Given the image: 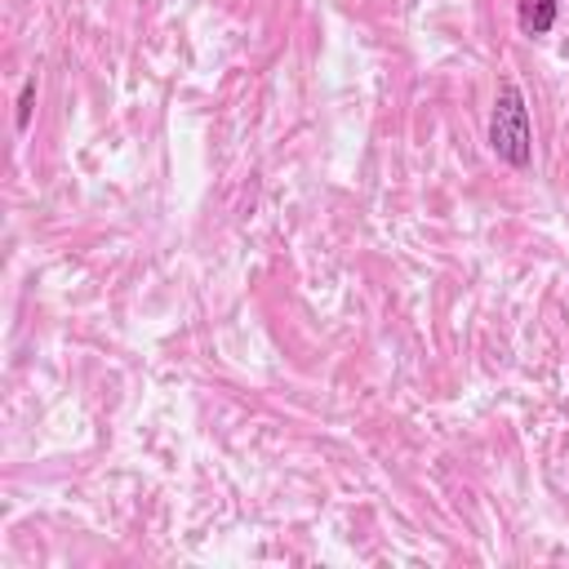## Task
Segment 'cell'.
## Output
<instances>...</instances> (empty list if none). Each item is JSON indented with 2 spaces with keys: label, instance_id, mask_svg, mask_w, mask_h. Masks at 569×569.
<instances>
[{
  "label": "cell",
  "instance_id": "6da1fadb",
  "mask_svg": "<svg viewBox=\"0 0 569 569\" xmlns=\"http://www.w3.org/2000/svg\"><path fill=\"white\" fill-rule=\"evenodd\" d=\"M489 151L507 164V169H529L533 164V120H529V102L520 93V84L502 80L489 107Z\"/></svg>",
  "mask_w": 569,
  "mask_h": 569
},
{
  "label": "cell",
  "instance_id": "7a4b0ae2",
  "mask_svg": "<svg viewBox=\"0 0 569 569\" xmlns=\"http://www.w3.org/2000/svg\"><path fill=\"white\" fill-rule=\"evenodd\" d=\"M556 18H560V0H520V9H516V22L525 36H547L556 27Z\"/></svg>",
  "mask_w": 569,
  "mask_h": 569
},
{
  "label": "cell",
  "instance_id": "3957f363",
  "mask_svg": "<svg viewBox=\"0 0 569 569\" xmlns=\"http://www.w3.org/2000/svg\"><path fill=\"white\" fill-rule=\"evenodd\" d=\"M31 102H36V80H22V93H18V116H13L18 133L31 124Z\"/></svg>",
  "mask_w": 569,
  "mask_h": 569
}]
</instances>
